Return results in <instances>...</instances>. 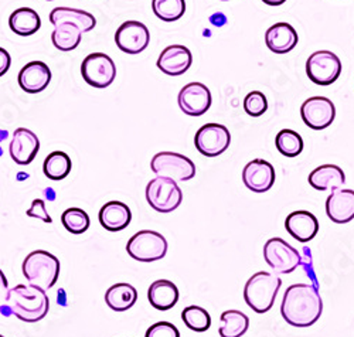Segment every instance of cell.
<instances>
[{"instance_id":"1","label":"cell","mask_w":354,"mask_h":337,"mask_svg":"<svg viewBox=\"0 0 354 337\" xmlns=\"http://www.w3.org/2000/svg\"><path fill=\"white\" fill-rule=\"evenodd\" d=\"M323 312V302L316 286L310 284H295L283 295L281 313L293 327H309L315 325Z\"/></svg>"},{"instance_id":"2","label":"cell","mask_w":354,"mask_h":337,"mask_svg":"<svg viewBox=\"0 0 354 337\" xmlns=\"http://www.w3.org/2000/svg\"><path fill=\"white\" fill-rule=\"evenodd\" d=\"M2 313L15 315L17 319L35 323L44 319L50 309L46 291L33 285H17L10 289L8 302L2 306Z\"/></svg>"},{"instance_id":"3","label":"cell","mask_w":354,"mask_h":337,"mask_svg":"<svg viewBox=\"0 0 354 337\" xmlns=\"http://www.w3.org/2000/svg\"><path fill=\"white\" fill-rule=\"evenodd\" d=\"M281 285L282 281L275 273L259 271L247 281L244 299L254 312L265 313L274 306Z\"/></svg>"},{"instance_id":"4","label":"cell","mask_w":354,"mask_h":337,"mask_svg":"<svg viewBox=\"0 0 354 337\" xmlns=\"http://www.w3.org/2000/svg\"><path fill=\"white\" fill-rule=\"evenodd\" d=\"M60 261L57 257L43 250L28 254L21 266L28 284L43 291H48L55 285L60 277Z\"/></svg>"},{"instance_id":"5","label":"cell","mask_w":354,"mask_h":337,"mask_svg":"<svg viewBox=\"0 0 354 337\" xmlns=\"http://www.w3.org/2000/svg\"><path fill=\"white\" fill-rule=\"evenodd\" d=\"M127 251L132 259L139 262L159 261L167 253V241L160 233L143 230L131 237L127 244Z\"/></svg>"},{"instance_id":"6","label":"cell","mask_w":354,"mask_h":337,"mask_svg":"<svg viewBox=\"0 0 354 337\" xmlns=\"http://www.w3.org/2000/svg\"><path fill=\"white\" fill-rule=\"evenodd\" d=\"M146 200L159 212H171L182 204L183 193L177 181L158 176L147 183Z\"/></svg>"},{"instance_id":"7","label":"cell","mask_w":354,"mask_h":337,"mask_svg":"<svg viewBox=\"0 0 354 337\" xmlns=\"http://www.w3.org/2000/svg\"><path fill=\"white\" fill-rule=\"evenodd\" d=\"M151 169L159 177L174 181H187L196 176L194 163L185 155L174 152H160L153 156Z\"/></svg>"},{"instance_id":"8","label":"cell","mask_w":354,"mask_h":337,"mask_svg":"<svg viewBox=\"0 0 354 337\" xmlns=\"http://www.w3.org/2000/svg\"><path fill=\"white\" fill-rule=\"evenodd\" d=\"M306 73L312 82L326 86L340 77L342 61L332 51H316L306 61Z\"/></svg>"},{"instance_id":"9","label":"cell","mask_w":354,"mask_h":337,"mask_svg":"<svg viewBox=\"0 0 354 337\" xmlns=\"http://www.w3.org/2000/svg\"><path fill=\"white\" fill-rule=\"evenodd\" d=\"M81 74L86 84L102 89L113 82L116 77V67L109 55L104 53H93L82 61Z\"/></svg>"},{"instance_id":"10","label":"cell","mask_w":354,"mask_h":337,"mask_svg":"<svg viewBox=\"0 0 354 337\" xmlns=\"http://www.w3.org/2000/svg\"><path fill=\"white\" fill-rule=\"evenodd\" d=\"M263 258L277 273H290L301 264V255L282 238H271L263 245Z\"/></svg>"},{"instance_id":"11","label":"cell","mask_w":354,"mask_h":337,"mask_svg":"<svg viewBox=\"0 0 354 337\" xmlns=\"http://www.w3.org/2000/svg\"><path fill=\"white\" fill-rule=\"evenodd\" d=\"M230 142V131L224 125L218 124H207L201 127L194 136V145L197 150L207 158L221 155L228 149Z\"/></svg>"},{"instance_id":"12","label":"cell","mask_w":354,"mask_h":337,"mask_svg":"<svg viewBox=\"0 0 354 337\" xmlns=\"http://www.w3.org/2000/svg\"><path fill=\"white\" fill-rule=\"evenodd\" d=\"M118 48L127 54H139L151 43V33L147 27L136 20L125 21L115 33Z\"/></svg>"},{"instance_id":"13","label":"cell","mask_w":354,"mask_h":337,"mask_svg":"<svg viewBox=\"0 0 354 337\" xmlns=\"http://www.w3.org/2000/svg\"><path fill=\"white\" fill-rule=\"evenodd\" d=\"M301 115L309 128L322 131L332 125L336 116V109L330 100L324 97H313L302 104Z\"/></svg>"},{"instance_id":"14","label":"cell","mask_w":354,"mask_h":337,"mask_svg":"<svg viewBox=\"0 0 354 337\" xmlns=\"http://www.w3.org/2000/svg\"><path fill=\"white\" fill-rule=\"evenodd\" d=\"M179 107L190 116H200L212 107L210 89L201 82H190L179 93Z\"/></svg>"},{"instance_id":"15","label":"cell","mask_w":354,"mask_h":337,"mask_svg":"<svg viewBox=\"0 0 354 337\" xmlns=\"http://www.w3.org/2000/svg\"><path fill=\"white\" fill-rule=\"evenodd\" d=\"M243 181L250 190L255 193H265L274 186L275 169L267 161L255 159L244 167Z\"/></svg>"},{"instance_id":"16","label":"cell","mask_w":354,"mask_h":337,"mask_svg":"<svg viewBox=\"0 0 354 337\" xmlns=\"http://www.w3.org/2000/svg\"><path fill=\"white\" fill-rule=\"evenodd\" d=\"M40 150V140L35 132L26 128L15 131L10 142V156L17 165H30Z\"/></svg>"},{"instance_id":"17","label":"cell","mask_w":354,"mask_h":337,"mask_svg":"<svg viewBox=\"0 0 354 337\" xmlns=\"http://www.w3.org/2000/svg\"><path fill=\"white\" fill-rule=\"evenodd\" d=\"M193 63V55L190 50L180 44H173L166 47L158 60V69L171 77L185 74Z\"/></svg>"},{"instance_id":"18","label":"cell","mask_w":354,"mask_h":337,"mask_svg":"<svg viewBox=\"0 0 354 337\" xmlns=\"http://www.w3.org/2000/svg\"><path fill=\"white\" fill-rule=\"evenodd\" d=\"M51 81V71L43 61H32L19 73V85L28 94L41 93Z\"/></svg>"},{"instance_id":"19","label":"cell","mask_w":354,"mask_h":337,"mask_svg":"<svg viewBox=\"0 0 354 337\" xmlns=\"http://www.w3.org/2000/svg\"><path fill=\"white\" fill-rule=\"evenodd\" d=\"M328 217L336 224H346L354 219V192L337 189L326 200Z\"/></svg>"},{"instance_id":"20","label":"cell","mask_w":354,"mask_h":337,"mask_svg":"<svg viewBox=\"0 0 354 337\" xmlns=\"http://www.w3.org/2000/svg\"><path fill=\"white\" fill-rule=\"evenodd\" d=\"M286 231L301 242L313 239L319 231V221L309 211H293L285 220Z\"/></svg>"},{"instance_id":"21","label":"cell","mask_w":354,"mask_h":337,"mask_svg":"<svg viewBox=\"0 0 354 337\" xmlns=\"http://www.w3.org/2000/svg\"><path fill=\"white\" fill-rule=\"evenodd\" d=\"M265 43L275 54H286L298 44V33L288 23H277L265 33Z\"/></svg>"},{"instance_id":"22","label":"cell","mask_w":354,"mask_h":337,"mask_svg":"<svg viewBox=\"0 0 354 337\" xmlns=\"http://www.w3.org/2000/svg\"><path fill=\"white\" fill-rule=\"evenodd\" d=\"M132 220V212L125 203L109 201L100 210L101 226L112 233L125 230Z\"/></svg>"},{"instance_id":"23","label":"cell","mask_w":354,"mask_h":337,"mask_svg":"<svg viewBox=\"0 0 354 337\" xmlns=\"http://www.w3.org/2000/svg\"><path fill=\"white\" fill-rule=\"evenodd\" d=\"M309 185L320 192L324 190H337L346 181L344 173L339 166L323 165L316 167L309 174Z\"/></svg>"},{"instance_id":"24","label":"cell","mask_w":354,"mask_h":337,"mask_svg":"<svg viewBox=\"0 0 354 337\" xmlns=\"http://www.w3.org/2000/svg\"><path fill=\"white\" fill-rule=\"evenodd\" d=\"M147 299L155 309L169 311L179 300V289L167 280H159L147 289Z\"/></svg>"},{"instance_id":"25","label":"cell","mask_w":354,"mask_h":337,"mask_svg":"<svg viewBox=\"0 0 354 337\" xmlns=\"http://www.w3.org/2000/svg\"><path fill=\"white\" fill-rule=\"evenodd\" d=\"M50 21L54 26L60 23H71L77 26L82 33L91 32L97 24V20L91 13H88L85 10H78V9H70V8H55L50 13Z\"/></svg>"},{"instance_id":"26","label":"cell","mask_w":354,"mask_h":337,"mask_svg":"<svg viewBox=\"0 0 354 337\" xmlns=\"http://www.w3.org/2000/svg\"><path fill=\"white\" fill-rule=\"evenodd\" d=\"M138 300V291L129 284H115L105 293V302L115 312L131 309Z\"/></svg>"},{"instance_id":"27","label":"cell","mask_w":354,"mask_h":337,"mask_svg":"<svg viewBox=\"0 0 354 337\" xmlns=\"http://www.w3.org/2000/svg\"><path fill=\"white\" fill-rule=\"evenodd\" d=\"M9 26L19 36H32L37 33V30L41 26V20L37 12L33 9L20 8L10 15Z\"/></svg>"},{"instance_id":"28","label":"cell","mask_w":354,"mask_h":337,"mask_svg":"<svg viewBox=\"0 0 354 337\" xmlns=\"http://www.w3.org/2000/svg\"><path fill=\"white\" fill-rule=\"evenodd\" d=\"M54 27L51 40L55 48L62 51H71L80 46L82 32L77 26L71 23H60Z\"/></svg>"},{"instance_id":"29","label":"cell","mask_w":354,"mask_h":337,"mask_svg":"<svg viewBox=\"0 0 354 337\" xmlns=\"http://www.w3.org/2000/svg\"><path fill=\"white\" fill-rule=\"evenodd\" d=\"M71 167H73V163L67 153L57 150L50 153V155L46 158L43 165V172L50 180L60 181L70 174Z\"/></svg>"},{"instance_id":"30","label":"cell","mask_w":354,"mask_h":337,"mask_svg":"<svg viewBox=\"0 0 354 337\" xmlns=\"http://www.w3.org/2000/svg\"><path fill=\"white\" fill-rule=\"evenodd\" d=\"M221 327L220 336L221 337H241L245 334L250 326V319L241 311H225L221 315Z\"/></svg>"},{"instance_id":"31","label":"cell","mask_w":354,"mask_h":337,"mask_svg":"<svg viewBox=\"0 0 354 337\" xmlns=\"http://www.w3.org/2000/svg\"><path fill=\"white\" fill-rule=\"evenodd\" d=\"M183 323L193 331H207L212 326V316L201 306H187L182 312Z\"/></svg>"},{"instance_id":"32","label":"cell","mask_w":354,"mask_h":337,"mask_svg":"<svg viewBox=\"0 0 354 337\" xmlns=\"http://www.w3.org/2000/svg\"><path fill=\"white\" fill-rule=\"evenodd\" d=\"M277 149L286 158H297L304 150V139L298 132L283 129L277 135Z\"/></svg>"},{"instance_id":"33","label":"cell","mask_w":354,"mask_h":337,"mask_svg":"<svg viewBox=\"0 0 354 337\" xmlns=\"http://www.w3.org/2000/svg\"><path fill=\"white\" fill-rule=\"evenodd\" d=\"M155 15L163 21L179 20L186 12L185 0H152Z\"/></svg>"},{"instance_id":"34","label":"cell","mask_w":354,"mask_h":337,"mask_svg":"<svg viewBox=\"0 0 354 337\" xmlns=\"http://www.w3.org/2000/svg\"><path fill=\"white\" fill-rule=\"evenodd\" d=\"M62 223L64 228L71 234H82L90 228V216L82 208H68L63 212Z\"/></svg>"},{"instance_id":"35","label":"cell","mask_w":354,"mask_h":337,"mask_svg":"<svg viewBox=\"0 0 354 337\" xmlns=\"http://www.w3.org/2000/svg\"><path fill=\"white\" fill-rule=\"evenodd\" d=\"M244 109L250 116H261L268 109V101L261 91H252L244 100Z\"/></svg>"},{"instance_id":"36","label":"cell","mask_w":354,"mask_h":337,"mask_svg":"<svg viewBox=\"0 0 354 337\" xmlns=\"http://www.w3.org/2000/svg\"><path fill=\"white\" fill-rule=\"evenodd\" d=\"M145 337H180V331L170 322H158L146 330Z\"/></svg>"},{"instance_id":"37","label":"cell","mask_w":354,"mask_h":337,"mask_svg":"<svg viewBox=\"0 0 354 337\" xmlns=\"http://www.w3.org/2000/svg\"><path fill=\"white\" fill-rule=\"evenodd\" d=\"M26 214H27L28 217L39 219V220H41V221H44V223H51V221H53V220H51V217H50V214L47 212L46 203H44L43 200H40V199L33 200L32 207L27 210V212H26Z\"/></svg>"},{"instance_id":"38","label":"cell","mask_w":354,"mask_h":337,"mask_svg":"<svg viewBox=\"0 0 354 337\" xmlns=\"http://www.w3.org/2000/svg\"><path fill=\"white\" fill-rule=\"evenodd\" d=\"M9 292H10V289H9V282H8L6 277H5L3 271L0 269V308H2V306L8 302Z\"/></svg>"},{"instance_id":"39","label":"cell","mask_w":354,"mask_h":337,"mask_svg":"<svg viewBox=\"0 0 354 337\" xmlns=\"http://www.w3.org/2000/svg\"><path fill=\"white\" fill-rule=\"evenodd\" d=\"M10 64H12L10 54L5 48L0 47V77L8 73V70L10 69Z\"/></svg>"},{"instance_id":"40","label":"cell","mask_w":354,"mask_h":337,"mask_svg":"<svg viewBox=\"0 0 354 337\" xmlns=\"http://www.w3.org/2000/svg\"><path fill=\"white\" fill-rule=\"evenodd\" d=\"M262 2L270 5V6H281L286 2V0H262Z\"/></svg>"},{"instance_id":"41","label":"cell","mask_w":354,"mask_h":337,"mask_svg":"<svg viewBox=\"0 0 354 337\" xmlns=\"http://www.w3.org/2000/svg\"><path fill=\"white\" fill-rule=\"evenodd\" d=\"M0 337H5V336H2V334H0Z\"/></svg>"},{"instance_id":"42","label":"cell","mask_w":354,"mask_h":337,"mask_svg":"<svg viewBox=\"0 0 354 337\" xmlns=\"http://www.w3.org/2000/svg\"><path fill=\"white\" fill-rule=\"evenodd\" d=\"M48 2H50V0H48Z\"/></svg>"}]
</instances>
